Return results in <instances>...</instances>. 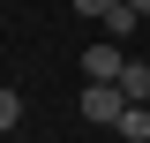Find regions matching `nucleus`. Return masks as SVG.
I'll use <instances>...</instances> for the list:
<instances>
[{
	"label": "nucleus",
	"instance_id": "nucleus-2",
	"mask_svg": "<svg viewBox=\"0 0 150 143\" xmlns=\"http://www.w3.org/2000/svg\"><path fill=\"white\" fill-rule=\"evenodd\" d=\"M83 75H90V83H120V75H128V53H120V45H83Z\"/></svg>",
	"mask_w": 150,
	"mask_h": 143
},
{
	"label": "nucleus",
	"instance_id": "nucleus-7",
	"mask_svg": "<svg viewBox=\"0 0 150 143\" xmlns=\"http://www.w3.org/2000/svg\"><path fill=\"white\" fill-rule=\"evenodd\" d=\"M112 8H120V0H75V15H98V23H105Z\"/></svg>",
	"mask_w": 150,
	"mask_h": 143
},
{
	"label": "nucleus",
	"instance_id": "nucleus-6",
	"mask_svg": "<svg viewBox=\"0 0 150 143\" xmlns=\"http://www.w3.org/2000/svg\"><path fill=\"white\" fill-rule=\"evenodd\" d=\"M23 121V98H15V90H8V83H0V136H8V128H15Z\"/></svg>",
	"mask_w": 150,
	"mask_h": 143
},
{
	"label": "nucleus",
	"instance_id": "nucleus-4",
	"mask_svg": "<svg viewBox=\"0 0 150 143\" xmlns=\"http://www.w3.org/2000/svg\"><path fill=\"white\" fill-rule=\"evenodd\" d=\"M120 90H128L135 106H150V60H128V75H120Z\"/></svg>",
	"mask_w": 150,
	"mask_h": 143
},
{
	"label": "nucleus",
	"instance_id": "nucleus-8",
	"mask_svg": "<svg viewBox=\"0 0 150 143\" xmlns=\"http://www.w3.org/2000/svg\"><path fill=\"white\" fill-rule=\"evenodd\" d=\"M128 8H135V15H150V0H128Z\"/></svg>",
	"mask_w": 150,
	"mask_h": 143
},
{
	"label": "nucleus",
	"instance_id": "nucleus-3",
	"mask_svg": "<svg viewBox=\"0 0 150 143\" xmlns=\"http://www.w3.org/2000/svg\"><path fill=\"white\" fill-rule=\"evenodd\" d=\"M135 30H143V15H135L128 0H120V8H112V15H105V38H112V45H128Z\"/></svg>",
	"mask_w": 150,
	"mask_h": 143
},
{
	"label": "nucleus",
	"instance_id": "nucleus-5",
	"mask_svg": "<svg viewBox=\"0 0 150 143\" xmlns=\"http://www.w3.org/2000/svg\"><path fill=\"white\" fill-rule=\"evenodd\" d=\"M120 136H128V143H150V106H128V113H120Z\"/></svg>",
	"mask_w": 150,
	"mask_h": 143
},
{
	"label": "nucleus",
	"instance_id": "nucleus-1",
	"mask_svg": "<svg viewBox=\"0 0 150 143\" xmlns=\"http://www.w3.org/2000/svg\"><path fill=\"white\" fill-rule=\"evenodd\" d=\"M128 106H135V98H128L120 83H90L83 98H75V113H83L90 128H120V113H128Z\"/></svg>",
	"mask_w": 150,
	"mask_h": 143
}]
</instances>
